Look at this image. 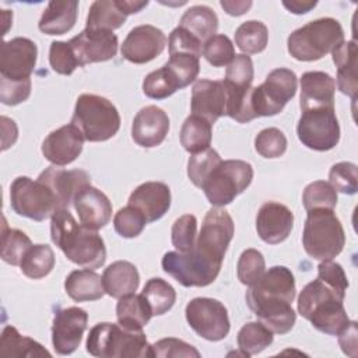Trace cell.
I'll list each match as a JSON object with an SVG mask.
<instances>
[{
	"label": "cell",
	"instance_id": "obj_1",
	"mask_svg": "<svg viewBox=\"0 0 358 358\" xmlns=\"http://www.w3.org/2000/svg\"><path fill=\"white\" fill-rule=\"evenodd\" d=\"M234 221L227 210L207 211L192 250L166 252L162 268L183 287H207L220 274L222 259L234 236Z\"/></svg>",
	"mask_w": 358,
	"mask_h": 358
},
{
	"label": "cell",
	"instance_id": "obj_2",
	"mask_svg": "<svg viewBox=\"0 0 358 358\" xmlns=\"http://www.w3.org/2000/svg\"><path fill=\"white\" fill-rule=\"evenodd\" d=\"M295 278L285 266H274L246 291V303L257 320L271 333H288L296 320L291 303L295 298Z\"/></svg>",
	"mask_w": 358,
	"mask_h": 358
},
{
	"label": "cell",
	"instance_id": "obj_3",
	"mask_svg": "<svg viewBox=\"0 0 358 358\" xmlns=\"http://www.w3.org/2000/svg\"><path fill=\"white\" fill-rule=\"evenodd\" d=\"M50 238L70 262L81 267L98 268L106 260V249L101 235L78 224L69 208H57L53 213Z\"/></svg>",
	"mask_w": 358,
	"mask_h": 358
},
{
	"label": "cell",
	"instance_id": "obj_4",
	"mask_svg": "<svg viewBox=\"0 0 358 358\" xmlns=\"http://www.w3.org/2000/svg\"><path fill=\"white\" fill-rule=\"evenodd\" d=\"M296 74L289 69L271 70L264 83L250 87L234 117L239 123H248L260 116H274L280 113L287 102L296 92Z\"/></svg>",
	"mask_w": 358,
	"mask_h": 358
},
{
	"label": "cell",
	"instance_id": "obj_5",
	"mask_svg": "<svg viewBox=\"0 0 358 358\" xmlns=\"http://www.w3.org/2000/svg\"><path fill=\"white\" fill-rule=\"evenodd\" d=\"M344 298L333 288L316 278L306 284L298 296V313L312 326L330 336H337L350 319L343 305Z\"/></svg>",
	"mask_w": 358,
	"mask_h": 358
},
{
	"label": "cell",
	"instance_id": "obj_6",
	"mask_svg": "<svg viewBox=\"0 0 358 358\" xmlns=\"http://www.w3.org/2000/svg\"><path fill=\"white\" fill-rule=\"evenodd\" d=\"M85 347L98 358L151 357V345L143 330H130L110 322L96 323L88 333Z\"/></svg>",
	"mask_w": 358,
	"mask_h": 358
},
{
	"label": "cell",
	"instance_id": "obj_7",
	"mask_svg": "<svg viewBox=\"0 0 358 358\" xmlns=\"http://www.w3.org/2000/svg\"><path fill=\"white\" fill-rule=\"evenodd\" d=\"M344 42V31L336 18L313 20L289 34L288 53L299 62H315Z\"/></svg>",
	"mask_w": 358,
	"mask_h": 358
},
{
	"label": "cell",
	"instance_id": "obj_8",
	"mask_svg": "<svg viewBox=\"0 0 358 358\" xmlns=\"http://www.w3.org/2000/svg\"><path fill=\"white\" fill-rule=\"evenodd\" d=\"M71 124L87 141H106L119 131L120 115L109 99L95 94H83L76 101Z\"/></svg>",
	"mask_w": 358,
	"mask_h": 358
},
{
	"label": "cell",
	"instance_id": "obj_9",
	"mask_svg": "<svg viewBox=\"0 0 358 358\" xmlns=\"http://www.w3.org/2000/svg\"><path fill=\"white\" fill-rule=\"evenodd\" d=\"M344 243L345 234L333 210L315 208L308 211L302 245L310 257L316 260H331L341 253Z\"/></svg>",
	"mask_w": 358,
	"mask_h": 358
},
{
	"label": "cell",
	"instance_id": "obj_10",
	"mask_svg": "<svg viewBox=\"0 0 358 358\" xmlns=\"http://www.w3.org/2000/svg\"><path fill=\"white\" fill-rule=\"evenodd\" d=\"M253 179V168L242 159L221 161L210 173L201 189L210 204L224 207L235 200Z\"/></svg>",
	"mask_w": 358,
	"mask_h": 358
},
{
	"label": "cell",
	"instance_id": "obj_11",
	"mask_svg": "<svg viewBox=\"0 0 358 358\" xmlns=\"http://www.w3.org/2000/svg\"><path fill=\"white\" fill-rule=\"evenodd\" d=\"M10 204L14 213L34 221H43L59 208L50 187L28 176H18L13 180L10 186Z\"/></svg>",
	"mask_w": 358,
	"mask_h": 358
},
{
	"label": "cell",
	"instance_id": "obj_12",
	"mask_svg": "<svg viewBox=\"0 0 358 358\" xmlns=\"http://www.w3.org/2000/svg\"><path fill=\"white\" fill-rule=\"evenodd\" d=\"M299 141L315 151H329L338 144L340 124L334 108L302 110L296 124Z\"/></svg>",
	"mask_w": 358,
	"mask_h": 358
},
{
	"label": "cell",
	"instance_id": "obj_13",
	"mask_svg": "<svg viewBox=\"0 0 358 358\" xmlns=\"http://www.w3.org/2000/svg\"><path fill=\"white\" fill-rule=\"evenodd\" d=\"M189 326L208 341H220L229 333L227 308L214 298H193L185 309Z\"/></svg>",
	"mask_w": 358,
	"mask_h": 358
},
{
	"label": "cell",
	"instance_id": "obj_14",
	"mask_svg": "<svg viewBox=\"0 0 358 358\" xmlns=\"http://www.w3.org/2000/svg\"><path fill=\"white\" fill-rule=\"evenodd\" d=\"M88 313L78 308L70 306L59 309L52 323V344L59 355L73 354L83 338L87 329Z\"/></svg>",
	"mask_w": 358,
	"mask_h": 358
},
{
	"label": "cell",
	"instance_id": "obj_15",
	"mask_svg": "<svg viewBox=\"0 0 358 358\" xmlns=\"http://www.w3.org/2000/svg\"><path fill=\"white\" fill-rule=\"evenodd\" d=\"M38 48L28 38L4 41L0 49V77L7 80H27L35 70Z\"/></svg>",
	"mask_w": 358,
	"mask_h": 358
},
{
	"label": "cell",
	"instance_id": "obj_16",
	"mask_svg": "<svg viewBox=\"0 0 358 358\" xmlns=\"http://www.w3.org/2000/svg\"><path fill=\"white\" fill-rule=\"evenodd\" d=\"M73 52L83 67L90 63L110 60L117 53V36L112 31L85 28L69 41Z\"/></svg>",
	"mask_w": 358,
	"mask_h": 358
},
{
	"label": "cell",
	"instance_id": "obj_17",
	"mask_svg": "<svg viewBox=\"0 0 358 358\" xmlns=\"http://www.w3.org/2000/svg\"><path fill=\"white\" fill-rule=\"evenodd\" d=\"M166 42L168 39L162 29L144 24L134 27L127 34L122 43L120 53L126 60L134 64H144L159 56Z\"/></svg>",
	"mask_w": 358,
	"mask_h": 358
},
{
	"label": "cell",
	"instance_id": "obj_18",
	"mask_svg": "<svg viewBox=\"0 0 358 358\" xmlns=\"http://www.w3.org/2000/svg\"><path fill=\"white\" fill-rule=\"evenodd\" d=\"M190 109L192 115H197L211 124L225 116L227 90L224 83L207 78L197 80L192 90Z\"/></svg>",
	"mask_w": 358,
	"mask_h": 358
},
{
	"label": "cell",
	"instance_id": "obj_19",
	"mask_svg": "<svg viewBox=\"0 0 358 358\" xmlns=\"http://www.w3.org/2000/svg\"><path fill=\"white\" fill-rule=\"evenodd\" d=\"M83 145V134L70 123L48 134L42 143V154L53 165L64 166L71 164L81 154Z\"/></svg>",
	"mask_w": 358,
	"mask_h": 358
},
{
	"label": "cell",
	"instance_id": "obj_20",
	"mask_svg": "<svg viewBox=\"0 0 358 358\" xmlns=\"http://www.w3.org/2000/svg\"><path fill=\"white\" fill-rule=\"evenodd\" d=\"M294 227L292 211L277 201L264 203L256 217V231L260 239L268 245L284 242Z\"/></svg>",
	"mask_w": 358,
	"mask_h": 358
},
{
	"label": "cell",
	"instance_id": "obj_21",
	"mask_svg": "<svg viewBox=\"0 0 358 358\" xmlns=\"http://www.w3.org/2000/svg\"><path fill=\"white\" fill-rule=\"evenodd\" d=\"M38 180L43 182L53 192L59 208H69L73 204L76 194L85 186L91 185L90 175L83 169H63L56 165L48 166Z\"/></svg>",
	"mask_w": 358,
	"mask_h": 358
},
{
	"label": "cell",
	"instance_id": "obj_22",
	"mask_svg": "<svg viewBox=\"0 0 358 358\" xmlns=\"http://www.w3.org/2000/svg\"><path fill=\"white\" fill-rule=\"evenodd\" d=\"M169 131V117L166 112L155 105L141 108L133 119L131 137L134 143L144 148L159 145Z\"/></svg>",
	"mask_w": 358,
	"mask_h": 358
},
{
	"label": "cell",
	"instance_id": "obj_23",
	"mask_svg": "<svg viewBox=\"0 0 358 358\" xmlns=\"http://www.w3.org/2000/svg\"><path fill=\"white\" fill-rule=\"evenodd\" d=\"M73 206L80 224L90 229L98 231L110 221L112 204L108 196L91 185L83 187L76 194Z\"/></svg>",
	"mask_w": 358,
	"mask_h": 358
},
{
	"label": "cell",
	"instance_id": "obj_24",
	"mask_svg": "<svg viewBox=\"0 0 358 358\" xmlns=\"http://www.w3.org/2000/svg\"><path fill=\"white\" fill-rule=\"evenodd\" d=\"M129 206L137 208L147 222H154L171 207L169 186L162 182H144L131 192Z\"/></svg>",
	"mask_w": 358,
	"mask_h": 358
},
{
	"label": "cell",
	"instance_id": "obj_25",
	"mask_svg": "<svg viewBox=\"0 0 358 358\" xmlns=\"http://www.w3.org/2000/svg\"><path fill=\"white\" fill-rule=\"evenodd\" d=\"M336 81L324 71H306L301 77L299 105L302 110L334 108Z\"/></svg>",
	"mask_w": 358,
	"mask_h": 358
},
{
	"label": "cell",
	"instance_id": "obj_26",
	"mask_svg": "<svg viewBox=\"0 0 358 358\" xmlns=\"http://www.w3.org/2000/svg\"><path fill=\"white\" fill-rule=\"evenodd\" d=\"M78 14V1L76 0H53L43 10L38 28L46 35H63L69 32Z\"/></svg>",
	"mask_w": 358,
	"mask_h": 358
},
{
	"label": "cell",
	"instance_id": "obj_27",
	"mask_svg": "<svg viewBox=\"0 0 358 358\" xmlns=\"http://www.w3.org/2000/svg\"><path fill=\"white\" fill-rule=\"evenodd\" d=\"M105 292L112 298H122L137 291L140 274L137 267L126 260H117L109 264L102 274Z\"/></svg>",
	"mask_w": 358,
	"mask_h": 358
},
{
	"label": "cell",
	"instance_id": "obj_28",
	"mask_svg": "<svg viewBox=\"0 0 358 358\" xmlns=\"http://www.w3.org/2000/svg\"><path fill=\"white\" fill-rule=\"evenodd\" d=\"M331 55L337 67V88L354 101L358 91L355 41H344L331 52Z\"/></svg>",
	"mask_w": 358,
	"mask_h": 358
},
{
	"label": "cell",
	"instance_id": "obj_29",
	"mask_svg": "<svg viewBox=\"0 0 358 358\" xmlns=\"http://www.w3.org/2000/svg\"><path fill=\"white\" fill-rule=\"evenodd\" d=\"M64 289L66 294L76 302L96 301L106 294L102 277L91 268L71 271L66 277Z\"/></svg>",
	"mask_w": 358,
	"mask_h": 358
},
{
	"label": "cell",
	"instance_id": "obj_30",
	"mask_svg": "<svg viewBox=\"0 0 358 358\" xmlns=\"http://www.w3.org/2000/svg\"><path fill=\"white\" fill-rule=\"evenodd\" d=\"M178 27L186 29L203 43L215 35L218 17L208 6H193L185 11Z\"/></svg>",
	"mask_w": 358,
	"mask_h": 358
},
{
	"label": "cell",
	"instance_id": "obj_31",
	"mask_svg": "<svg viewBox=\"0 0 358 358\" xmlns=\"http://www.w3.org/2000/svg\"><path fill=\"white\" fill-rule=\"evenodd\" d=\"M151 316L152 310L141 294H130L119 298L116 305V317L119 324L123 327L130 330H143Z\"/></svg>",
	"mask_w": 358,
	"mask_h": 358
},
{
	"label": "cell",
	"instance_id": "obj_32",
	"mask_svg": "<svg viewBox=\"0 0 358 358\" xmlns=\"http://www.w3.org/2000/svg\"><path fill=\"white\" fill-rule=\"evenodd\" d=\"M127 15L120 7L119 0H96L91 4L85 28L112 31L120 28Z\"/></svg>",
	"mask_w": 358,
	"mask_h": 358
},
{
	"label": "cell",
	"instance_id": "obj_33",
	"mask_svg": "<svg viewBox=\"0 0 358 358\" xmlns=\"http://www.w3.org/2000/svg\"><path fill=\"white\" fill-rule=\"evenodd\" d=\"M179 137L180 144L187 152L197 154L210 147L213 137V124L197 115H190L183 122Z\"/></svg>",
	"mask_w": 358,
	"mask_h": 358
},
{
	"label": "cell",
	"instance_id": "obj_34",
	"mask_svg": "<svg viewBox=\"0 0 358 358\" xmlns=\"http://www.w3.org/2000/svg\"><path fill=\"white\" fill-rule=\"evenodd\" d=\"M0 352L8 357H50L38 341L21 336L14 326H6L0 338Z\"/></svg>",
	"mask_w": 358,
	"mask_h": 358
},
{
	"label": "cell",
	"instance_id": "obj_35",
	"mask_svg": "<svg viewBox=\"0 0 358 358\" xmlns=\"http://www.w3.org/2000/svg\"><path fill=\"white\" fill-rule=\"evenodd\" d=\"M20 267L22 274L27 275L28 278H43L55 267V253L49 245H32L29 250L25 253Z\"/></svg>",
	"mask_w": 358,
	"mask_h": 358
},
{
	"label": "cell",
	"instance_id": "obj_36",
	"mask_svg": "<svg viewBox=\"0 0 358 358\" xmlns=\"http://www.w3.org/2000/svg\"><path fill=\"white\" fill-rule=\"evenodd\" d=\"M141 295L148 302L152 310V316H161L166 313L168 310H171L176 301L175 288L168 281L158 277L150 278L145 282Z\"/></svg>",
	"mask_w": 358,
	"mask_h": 358
},
{
	"label": "cell",
	"instance_id": "obj_37",
	"mask_svg": "<svg viewBox=\"0 0 358 358\" xmlns=\"http://www.w3.org/2000/svg\"><path fill=\"white\" fill-rule=\"evenodd\" d=\"M268 42V29L262 21L242 22L235 31V43L246 55L260 53Z\"/></svg>",
	"mask_w": 358,
	"mask_h": 358
},
{
	"label": "cell",
	"instance_id": "obj_38",
	"mask_svg": "<svg viewBox=\"0 0 358 358\" xmlns=\"http://www.w3.org/2000/svg\"><path fill=\"white\" fill-rule=\"evenodd\" d=\"M238 347L245 357L256 355L273 343V333L260 322H249L238 331Z\"/></svg>",
	"mask_w": 358,
	"mask_h": 358
},
{
	"label": "cell",
	"instance_id": "obj_39",
	"mask_svg": "<svg viewBox=\"0 0 358 358\" xmlns=\"http://www.w3.org/2000/svg\"><path fill=\"white\" fill-rule=\"evenodd\" d=\"M31 246L32 243L27 234L15 228H8L4 220L1 229V259L11 266H18Z\"/></svg>",
	"mask_w": 358,
	"mask_h": 358
},
{
	"label": "cell",
	"instance_id": "obj_40",
	"mask_svg": "<svg viewBox=\"0 0 358 358\" xmlns=\"http://www.w3.org/2000/svg\"><path fill=\"white\" fill-rule=\"evenodd\" d=\"M169 56H171L169 60L164 66L175 78L179 88L187 87L190 83H193L197 78L200 71L199 57L187 53H176Z\"/></svg>",
	"mask_w": 358,
	"mask_h": 358
},
{
	"label": "cell",
	"instance_id": "obj_41",
	"mask_svg": "<svg viewBox=\"0 0 358 358\" xmlns=\"http://www.w3.org/2000/svg\"><path fill=\"white\" fill-rule=\"evenodd\" d=\"M221 162L220 154L214 148H207L197 154H193L187 161V176L190 182L201 187L210 173L218 166Z\"/></svg>",
	"mask_w": 358,
	"mask_h": 358
},
{
	"label": "cell",
	"instance_id": "obj_42",
	"mask_svg": "<svg viewBox=\"0 0 358 358\" xmlns=\"http://www.w3.org/2000/svg\"><path fill=\"white\" fill-rule=\"evenodd\" d=\"M178 90H180L178 83L165 66L147 74L143 81V92L151 99H165Z\"/></svg>",
	"mask_w": 358,
	"mask_h": 358
},
{
	"label": "cell",
	"instance_id": "obj_43",
	"mask_svg": "<svg viewBox=\"0 0 358 358\" xmlns=\"http://www.w3.org/2000/svg\"><path fill=\"white\" fill-rule=\"evenodd\" d=\"M302 203L306 211L315 208L333 210L337 204V192L329 182L315 180L305 187L302 194Z\"/></svg>",
	"mask_w": 358,
	"mask_h": 358
},
{
	"label": "cell",
	"instance_id": "obj_44",
	"mask_svg": "<svg viewBox=\"0 0 358 358\" xmlns=\"http://www.w3.org/2000/svg\"><path fill=\"white\" fill-rule=\"evenodd\" d=\"M203 56L214 67H222L235 57V48L232 41L222 34H217L203 43Z\"/></svg>",
	"mask_w": 358,
	"mask_h": 358
},
{
	"label": "cell",
	"instance_id": "obj_45",
	"mask_svg": "<svg viewBox=\"0 0 358 358\" xmlns=\"http://www.w3.org/2000/svg\"><path fill=\"white\" fill-rule=\"evenodd\" d=\"M172 245L180 253H186L193 249L197 239V220L192 214H185L175 220L171 229Z\"/></svg>",
	"mask_w": 358,
	"mask_h": 358
},
{
	"label": "cell",
	"instance_id": "obj_46",
	"mask_svg": "<svg viewBox=\"0 0 358 358\" xmlns=\"http://www.w3.org/2000/svg\"><path fill=\"white\" fill-rule=\"evenodd\" d=\"M266 262L263 255L256 249H246L241 253L236 271L238 278L245 285L255 284L266 271Z\"/></svg>",
	"mask_w": 358,
	"mask_h": 358
},
{
	"label": "cell",
	"instance_id": "obj_47",
	"mask_svg": "<svg viewBox=\"0 0 358 358\" xmlns=\"http://www.w3.org/2000/svg\"><path fill=\"white\" fill-rule=\"evenodd\" d=\"M330 185L336 192L355 194L358 190V169L352 162H337L329 172Z\"/></svg>",
	"mask_w": 358,
	"mask_h": 358
},
{
	"label": "cell",
	"instance_id": "obj_48",
	"mask_svg": "<svg viewBox=\"0 0 358 358\" xmlns=\"http://www.w3.org/2000/svg\"><path fill=\"white\" fill-rule=\"evenodd\" d=\"M255 148L264 158H278L287 150V137L277 127L263 129L255 138Z\"/></svg>",
	"mask_w": 358,
	"mask_h": 358
},
{
	"label": "cell",
	"instance_id": "obj_49",
	"mask_svg": "<svg viewBox=\"0 0 358 358\" xmlns=\"http://www.w3.org/2000/svg\"><path fill=\"white\" fill-rule=\"evenodd\" d=\"M145 224H147V221H145L144 215L137 208H134L129 204L126 207L120 208L113 217L115 231L122 238L138 236L143 232Z\"/></svg>",
	"mask_w": 358,
	"mask_h": 358
},
{
	"label": "cell",
	"instance_id": "obj_50",
	"mask_svg": "<svg viewBox=\"0 0 358 358\" xmlns=\"http://www.w3.org/2000/svg\"><path fill=\"white\" fill-rule=\"evenodd\" d=\"M49 63L53 71L62 76H70L78 66V60L69 42L53 41L49 49Z\"/></svg>",
	"mask_w": 358,
	"mask_h": 358
},
{
	"label": "cell",
	"instance_id": "obj_51",
	"mask_svg": "<svg viewBox=\"0 0 358 358\" xmlns=\"http://www.w3.org/2000/svg\"><path fill=\"white\" fill-rule=\"evenodd\" d=\"M151 357L157 358H178V357H194L200 358V352L190 344L179 338H162L151 345Z\"/></svg>",
	"mask_w": 358,
	"mask_h": 358
},
{
	"label": "cell",
	"instance_id": "obj_52",
	"mask_svg": "<svg viewBox=\"0 0 358 358\" xmlns=\"http://www.w3.org/2000/svg\"><path fill=\"white\" fill-rule=\"evenodd\" d=\"M317 278L333 288L343 298L345 296L348 280L341 264L333 260H322V263L317 266Z\"/></svg>",
	"mask_w": 358,
	"mask_h": 358
},
{
	"label": "cell",
	"instance_id": "obj_53",
	"mask_svg": "<svg viewBox=\"0 0 358 358\" xmlns=\"http://www.w3.org/2000/svg\"><path fill=\"white\" fill-rule=\"evenodd\" d=\"M31 95V78L27 80H7L0 77V101L4 105H18Z\"/></svg>",
	"mask_w": 358,
	"mask_h": 358
},
{
	"label": "cell",
	"instance_id": "obj_54",
	"mask_svg": "<svg viewBox=\"0 0 358 358\" xmlns=\"http://www.w3.org/2000/svg\"><path fill=\"white\" fill-rule=\"evenodd\" d=\"M201 42L196 39L192 34H189L186 29L176 27L168 39V48H169V55H176V53H187L193 55L196 57L201 56Z\"/></svg>",
	"mask_w": 358,
	"mask_h": 358
},
{
	"label": "cell",
	"instance_id": "obj_55",
	"mask_svg": "<svg viewBox=\"0 0 358 358\" xmlns=\"http://www.w3.org/2000/svg\"><path fill=\"white\" fill-rule=\"evenodd\" d=\"M338 336V344L345 355L355 357L357 355V322H348Z\"/></svg>",
	"mask_w": 358,
	"mask_h": 358
},
{
	"label": "cell",
	"instance_id": "obj_56",
	"mask_svg": "<svg viewBox=\"0 0 358 358\" xmlns=\"http://www.w3.org/2000/svg\"><path fill=\"white\" fill-rule=\"evenodd\" d=\"M1 126H3V150H7L10 145L15 143L18 130H17L15 122L6 116H1Z\"/></svg>",
	"mask_w": 358,
	"mask_h": 358
},
{
	"label": "cell",
	"instance_id": "obj_57",
	"mask_svg": "<svg viewBox=\"0 0 358 358\" xmlns=\"http://www.w3.org/2000/svg\"><path fill=\"white\" fill-rule=\"evenodd\" d=\"M282 6L292 14H305L316 6V1L315 0H291V1L284 0Z\"/></svg>",
	"mask_w": 358,
	"mask_h": 358
},
{
	"label": "cell",
	"instance_id": "obj_58",
	"mask_svg": "<svg viewBox=\"0 0 358 358\" xmlns=\"http://www.w3.org/2000/svg\"><path fill=\"white\" fill-rule=\"evenodd\" d=\"M221 7L229 14V15H242L248 13V10L252 7V1H229V0H221Z\"/></svg>",
	"mask_w": 358,
	"mask_h": 358
},
{
	"label": "cell",
	"instance_id": "obj_59",
	"mask_svg": "<svg viewBox=\"0 0 358 358\" xmlns=\"http://www.w3.org/2000/svg\"><path fill=\"white\" fill-rule=\"evenodd\" d=\"M119 3H120V7L123 8V11L126 13V15L136 14L148 6L147 0H141V1L140 0H119Z\"/></svg>",
	"mask_w": 358,
	"mask_h": 358
}]
</instances>
